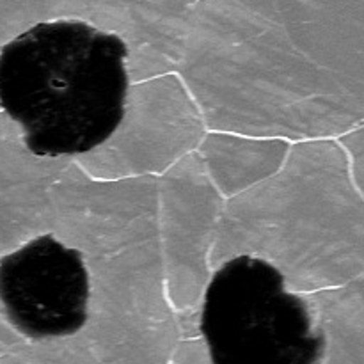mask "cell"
<instances>
[{"label":"cell","mask_w":364,"mask_h":364,"mask_svg":"<svg viewBox=\"0 0 364 364\" xmlns=\"http://www.w3.org/2000/svg\"><path fill=\"white\" fill-rule=\"evenodd\" d=\"M91 276L84 255L39 235L0 258V311L28 340H57L87 323Z\"/></svg>","instance_id":"3"},{"label":"cell","mask_w":364,"mask_h":364,"mask_svg":"<svg viewBox=\"0 0 364 364\" xmlns=\"http://www.w3.org/2000/svg\"><path fill=\"white\" fill-rule=\"evenodd\" d=\"M128 46L87 21H43L0 50V107L36 156H73L109 141L127 114Z\"/></svg>","instance_id":"1"},{"label":"cell","mask_w":364,"mask_h":364,"mask_svg":"<svg viewBox=\"0 0 364 364\" xmlns=\"http://www.w3.org/2000/svg\"><path fill=\"white\" fill-rule=\"evenodd\" d=\"M199 329L212 364H320L327 348L308 301L274 263L251 255L213 274Z\"/></svg>","instance_id":"2"}]
</instances>
